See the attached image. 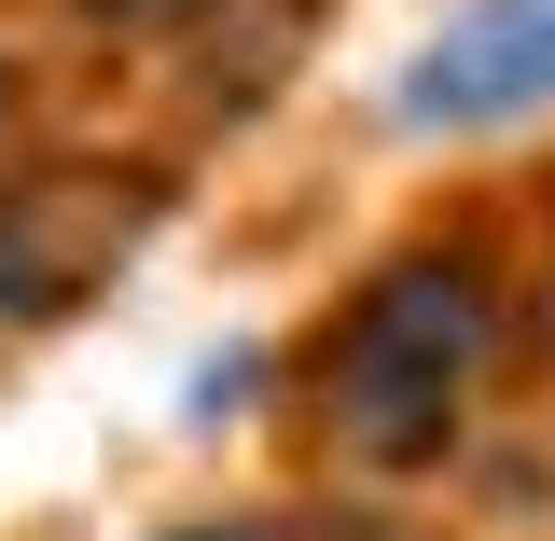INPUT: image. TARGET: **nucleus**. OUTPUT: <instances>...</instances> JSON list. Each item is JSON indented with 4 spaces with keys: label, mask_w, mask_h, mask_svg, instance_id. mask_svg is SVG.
<instances>
[{
    "label": "nucleus",
    "mask_w": 555,
    "mask_h": 541,
    "mask_svg": "<svg viewBox=\"0 0 555 541\" xmlns=\"http://www.w3.org/2000/svg\"><path fill=\"white\" fill-rule=\"evenodd\" d=\"M514 347V278L473 222L459 236H403L334 292V320L292 361V416L320 430V459H347L361 486H416L459 459L486 361Z\"/></svg>",
    "instance_id": "nucleus-1"
},
{
    "label": "nucleus",
    "mask_w": 555,
    "mask_h": 541,
    "mask_svg": "<svg viewBox=\"0 0 555 541\" xmlns=\"http://www.w3.org/2000/svg\"><path fill=\"white\" fill-rule=\"evenodd\" d=\"M56 14H69V28H98V42H126V56H139V42H181V28H195L208 0H56Z\"/></svg>",
    "instance_id": "nucleus-5"
},
{
    "label": "nucleus",
    "mask_w": 555,
    "mask_h": 541,
    "mask_svg": "<svg viewBox=\"0 0 555 541\" xmlns=\"http://www.w3.org/2000/svg\"><path fill=\"white\" fill-rule=\"evenodd\" d=\"M306 42H320V0H208L167 56L195 83V126H250L278 83L306 69Z\"/></svg>",
    "instance_id": "nucleus-3"
},
{
    "label": "nucleus",
    "mask_w": 555,
    "mask_h": 541,
    "mask_svg": "<svg viewBox=\"0 0 555 541\" xmlns=\"http://www.w3.org/2000/svg\"><path fill=\"white\" fill-rule=\"evenodd\" d=\"M528 112H555V0H473V14H444L403 56V83H389V126L403 139H500Z\"/></svg>",
    "instance_id": "nucleus-2"
},
{
    "label": "nucleus",
    "mask_w": 555,
    "mask_h": 541,
    "mask_svg": "<svg viewBox=\"0 0 555 541\" xmlns=\"http://www.w3.org/2000/svg\"><path fill=\"white\" fill-rule=\"evenodd\" d=\"M28 126H42V83H28V56H14V42H0V167H14V153H28Z\"/></svg>",
    "instance_id": "nucleus-6"
},
{
    "label": "nucleus",
    "mask_w": 555,
    "mask_h": 541,
    "mask_svg": "<svg viewBox=\"0 0 555 541\" xmlns=\"http://www.w3.org/2000/svg\"><path fill=\"white\" fill-rule=\"evenodd\" d=\"M514 334H528V361H542V375H555V265L528 278V292H514Z\"/></svg>",
    "instance_id": "nucleus-7"
},
{
    "label": "nucleus",
    "mask_w": 555,
    "mask_h": 541,
    "mask_svg": "<svg viewBox=\"0 0 555 541\" xmlns=\"http://www.w3.org/2000/svg\"><path fill=\"white\" fill-rule=\"evenodd\" d=\"M56 306H69V250H56V222H42V195L0 181V334H42Z\"/></svg>",
    "instance_id": "nucleus-4"
}]
</instances>
